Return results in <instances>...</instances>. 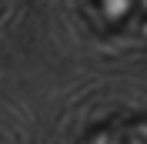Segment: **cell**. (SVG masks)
Instances as JSON below:
<instances>
[{
    "instance_id": "6da1fadb",
    "label": "cell",
    "mask_w": 147,
    "mask_h": 144,
    "mask_svg": "<svg viewBox=\"0 0 147 144\" xmlns=\"http://www.w3.org/2000/svg\"><path fill=\"white\" fill-rule=\"evenodd\" d=\"M80 144H147V114L110 117L104 124L90 127Z\"/></svg>"
},
{
    "instance_id": "7a4b0ae2",
    "label": "cell",
    "mask_w": 147,
    "mask_h": 144,
    "mask_svg": "<svg viewBox=\"0 0 147 144\" xmlns=\"http://www.w3.org/2000/svg\"><path fill=\"white\" fill-rule=\"evenodd\" d=\"M137 17H147V0H137Z\"/></svg>"
}]
</instances>
